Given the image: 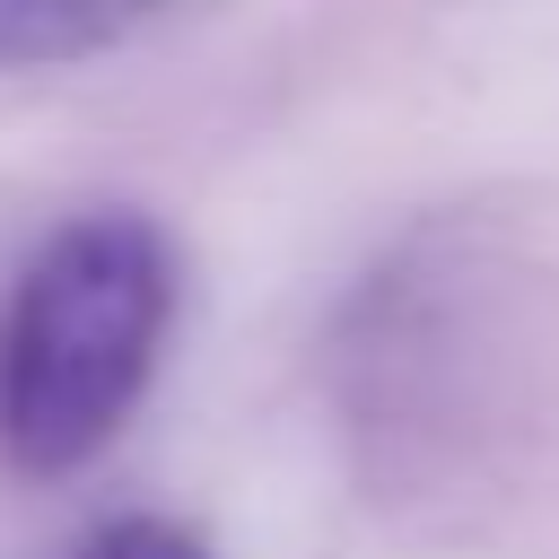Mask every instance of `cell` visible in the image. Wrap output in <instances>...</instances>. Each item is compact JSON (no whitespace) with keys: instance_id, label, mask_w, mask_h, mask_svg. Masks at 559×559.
<instances>
[{"instance_id":"6da1fadb","label":"cell","mask_w":559,"mask_h":559,"mask_svg":"<svg viewBox=\"0 0 559 559\" xmlns=\"http://www.w3.org/2000/svg\"><path fill=\"white\" fill-rule=\"evenodd\" d=\"M175 323V245L140 210L70 218L0 314V454L35 480L114 445Z\"/></svg>"},{"instance_id":"7a4b0ae2","label":"cell","mask_w":559,"mask_h":559,"mask_svg":"<svg viewBox=\"0 0 559 559\" xmlns=\"http://www.w3.org/2000/svg\"><path fill=\"white\" fill-rule=\"evenodd\" d=\"M166 0H0V70H52L122 44Z\"/></svg>"},{"instance_id":"3957f363","label":"cell","mask_w":559,"mask_h":559,"mask_svg":"<svg viewBox=\"0 0 559 559\" xmlns=\"http://www.w3.org/2000/svg\"><path fill=\"white\" fill-rule=\"evenodd\" d=\"M70 559H210L183 524H166V515H114V524H96Z\"/></svg>"}]
</instances>
